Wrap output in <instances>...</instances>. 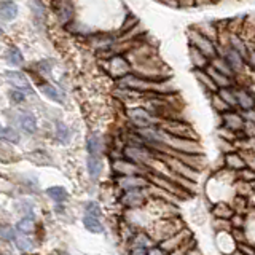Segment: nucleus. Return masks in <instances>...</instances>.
Here are the masks:
<instances>
[{
  "label": "nucleus",
  "instance_id": "f257e3e1",
  "mask_svg": "<svg viewBox=\"0 0 255 255\" xmlns=\"http://www.w3.org/2000/svg\"><path fill=\"white\" fill-rule=\"evenodd\" d=\"M159 128L167 134L175 135V137H187V139H198L196 131L193 129V126L190 123L183 122L180 118H166L161 120Z\"/></svg>",
  "mask_w": 255,
  "mask_h": 255
},
{
  "label": "nucleus",
  "instance_id": "f03ea898",
  "mask_svg": "<svg viewBox=\"0 0 255 255\" xmlns=\"http://www.w3.org/2000/svg\"><path fill=\"white\" fill-rule=\"evenodd\" d=\"M188 43H190L191 46L198 48L199 51H203L209 59H212L214 56H217V54H219L217 42H214L212 38L203 35L201 32L196 30L195 27L188 29Z\"/></svg>",
  "mask_w": 255,
  "mask_h": 255
},
{
  "label": "nucleus",
  "instance_id": "7ed1b4c3",
  "mask_svg": "<svg viewBox=\"0 0 255 255\" xmlns=\"http://www.w3.org/2000/svg\"><path fill=\"white\" fill-rule=\"evenodd\" d=\"M126 115H128V118H129V122L135 126V129H140V128H150V126H159V123H161V118L155 117L145 107L128 109Z\"/></svg>",
  "mask_w": 255,
  "mask_h": 255
},
{
  "label": "nucleus",
  "instance_id": "20e7f679",
  "mask_svg": "<svg viewBox=\"0 0 255 255\" xmlns=\"http://www.w3.org/2000/svg\"><path fill=\"white\" fill-rule=\"evenodd\" d=\"M123 153L128 159H131V161L137 163V164H150L153 161V153H151V150L142 142L126 145Z\"/></svg>",
  "mask_w": 255,
  "mask_h": 255
},
{
  "label": "nucleus",
  "instance_id": "39448f33",
  "mask_svg": "<svg viewBox=\"0 0 255 255\" xmlns=\"http://www.w3.org/2000/svg\"><path fill=\"white\" fill-rule=\"evenodd\" d=\"M217 50H219V54L223 56V58H225V61L230 64V67L233 69L236 77L239 74H243V72L246 70V67H247V59L244 58L243 54H239L231 46H219L217 45Z\"/></svg>",
  "mask_w": 255,
  "mask_h": 255
},
{
  "label": "nucleus",
  "instance_id": "423d86ee",
  "mask_svg": "<svg viewBox=\"0 0 255 255\" xmlns=\"http://www.w3.org/2000/svg\"><path fill=\"white\" fill-rule=\"evenodd\" d=\"M107 72L114 78L120 80V78H123L125 75L131 74V72H132V66H131V62L125 58V56H122V54H114V56H110V58H109Z\"/></svg>",
  "mask_w": 255,
  "mask_h": 255
},
{
  "label": "nucleus",
  "instance_id": "0eeeda50",
  "mask_svg": "<svg viewBox=\"0 0 255 255\" xmlns=\"http://www.w3.org/2000/svg\"><path fill=\"white\" fill-rule=\"evenodd\" d=\"M222 126L228 128V129L235 132H243L246 126V120L243 117L241 112H238L236 109H230L225 114H222Z\"/></svg>",
  "mask_w": 255,
  "mask_h": 255
},
{
  "label": "nucleus",
  "instance_id": "6e6552de",
  "mask_svg": "<svg viewBox=\"0 0 255 255\" xmlns=\"http://www.w3.org/2000/svg\"><path fill=\"white\" fill-rule=\"evenodd\" d=\"M117 183L122 190L128 191V190L145 188V187H148L150 180L143 177L142 174H134V175H120Z\"/></svg>",
  "mask_w": 255,
  "mask_h": 255
},
{
  "label": "nucleus",
  "instance_id": "1a4fd4ad",
  "mask_svg": "<svg viewBox=\"0 0 255 255\" xmlns=\"http://www.w3.org/2000/svg\"><path fill=\"white\" fill-rule=\"evenodd\" d=\"M188 236H190L188 231H187L185 228H182V230L177 231L175 235H172V236H169V238H166L159 247H161V249H163L164 252H172V251H175V249H179V247L185 246Z\"/></svg>",
  "mask_w": 255,
  "mask_h": 255
},
{
  "label": "nucleus",
  "instance_id": "9d476101",
  "mask_svg": "<svg viewBox=\"0 0 255 255\" xmlns=\"http://www.w3.org/2000/svg\"><path fill=\"white\" fill-rule=\"evenodd\" d=\"M235 93L238 99V109H241V110L255 109V94L251 90H247L244 86L235 85Z\"/></svg>",
  "mask_w": 255,
  "mask_h": 255
},
{
  "label": "nucleus",
  "instance_id": "9b49d317",
  "mask_svg": "<svg viewBox=\"0 0 255 255\" xmlns=\"http://www.w3.org/2000/svg\"><path fill=\"white\" fill-rule=\"evenodd\" d=\"M114 171L120 175H134V174H143L142 164H137L131 159H117L114 161Z\"/></svg>",
  "mask_w": 255,
  "mask_h": 255
},
{
  "label": "nucleus",
  "instance_id": "f8f14e48",
  "mask_svg": "<svg viewBox=\"0 0 255 255\" xmlns=\"http://www.w3.org/2000/svg\"><path fill=\"white\" fill-rule=\"evenodd\" d=\"M143 188L137 190H128L122 196V204L126 207H139L145 203V195H143Z\"/></svg>",
  "mask_w": 255,
  "mask_h": 255
},
{
  "label": "nucleus",
  "instance_id": "ddd939ff",
  "mask_svg": "<svg viewBox=\"0 0 255 255\" xmlns=\"http://www.w3.org/2000/svg\"><path fill=\"white\" fill-rule=\"evenodd\" d=\"M5 78H6L8 83L16 88V90H21V91L30 90V83H29L27 77L19 70H8L5 74Z\"/></svg>",
  "mask_w": 255,
  "mask_h": 255
},
{
  "label": "nucleus",
  "instance_id": "4468645a",
  "mask_svg": "<svg viewBox=\"0 0 255 255\" xmlns=\"http://www.w3.org/2000/svg\"><path fill=\"white\" fill-rule=\"evenodd\" d=\"M188 56H190V62L195 70H204L211 64V59L207 58L203 51H199L198 48L191 46V45L188 46Z\"/></svg>",
  "mask_w": 255,
  "mask_h": 255
},
{
  "label": "nucleus",
  "instance_id": "2eb2a0df",
  "mask_svg": "<svg viewBox=\"0 0 255 255\" xmlns=\"http://www.w3.org/2000/svg\"><path fill=\"white\" fill-rule=\"evenodd\" d=\"M204 70L211 75V78L214 80V83L217 85V88H231V86H235V83H236L233 77H228L225 74H222V72H219L217 69H214L211 64Z\"/></svg>",
  "mask_w": 255,
  "mask_h": 255
},
{
  "label": "nucleus",
  "instance_id": "dca6fc26",
  "mask_svg": "<svg viewBox=\"0 0 255 255\" xmlns=\"http://www.w3.org/2000/svg\"><path fill=\"white\" fill-rule=\"evenodd\" d=\"M223 163H225V166L228 167V169L235 171V172L241 171L243 167L247 166L244 156L241 155V151H227L225 158H223Z\"/></svg>",
  "mask_w": 255,
  "mask_h": 255
},
{
  "label": "nucleus",
  "instance_id": "f3484780",
  "mask_svg": "<svg viewBox=\"0 0 255 255\" xmlns=\"http://www.w3.org/2000/svg\"><path fill=\"white\" fill-rule=\"evenodd\" d=\"M56 13H58V18L62 24H69L74 19V6H72L69 0H61L56 5Z\"/></svg>",
  "mask_w": 255,
  "mask_h": 255
},
{
  "label": "nucleus",
  "instance_id": "a211bd4d",
  "mask_svg": "<svg viewBox=\"0 0 255 255\" xmlns=\"http://www.w3.org/2000/svg\"><path fill=\"white\" fill-rule=\"evenodd\" d=\"M195 77L198 80V83L201 85V88H203V90L207 94H212V93H217L219 91L217 85L214 83V80L211 78V75L207 74L206 70H195Z\"/></svg>",
  "mask_w": 255,
  "mask_h": 255
},
{
  "label": "nucleus",
  "instance_id": "6ab92c4d",
  "mask_svg": "<svg viewBox=\"0 0 255 255\" xmlns=\"http://www.w3.org/2000/svg\"><path fill=\"white\" fill-rule=\"evenodd\" d=\"M40 93H42L45 98H48V99L56 102V104H64V94L54 85L42 83V85H40Z\"/></svg>",
  "mask_w": 255,
  "mask_h": 255
},
{
  "label": "nucleus",
  "instance_id": "aec40b11",
  "mask_svg": "<svg viewBox=\"0 0 255 255\" xmlns=\"http://www.w3.org/2000/svg\"><path fill=\"white\" fill-rule=\"evenodd\" d=\"M19 123H21V128L26 132L29 134H34L37 131V118L35 115L32 114V112L26 110V112H22L21 117H19Z\"/></svg>",
  "mask_w": 255,
  "mask_h": 255
},
{
  "label": "nucleus",
  "instance_id": "412c9836",
  "mask_svg": "<svg viewBox=\"0 0 255 255\" xmlns=\"http://www.w3.org/2000/svg\"><path fill=\"white\" fill-rule=\"evenodd\" d=\"M86 148H88V153L90 155H94V156H99L104 150V140L99 134H91L90 137H88V142H86Z\"/></svg>",
  "mask_w": 255,
  "mask_h": 255
},
{
  "label": "nucleus",
  "instance_id": "4be33fe9",
  "mask_svg": "<svg viewBox=\"0 0 255 255\" xmlns=\"http://www.w3.org/2000/svg\"><path fill=\"white\" fill-rule=\"evenodd\" d=\"M16 16H18V5L11 0H6V2L0 3V18L5 21H13Z\"/></svg>",
  "mask_w": 255,
  "mask_h": 255
},
{
  "label": "nucleus",
  "instance_id": "5701e85b",
  "mask_svg": "<svg viewBox=\"0 0 255 255\" xmlns=\"http://www.w3.org/2000/svg\"><path fill=\"white\" fill-rule=\"evenodd\" d=\"M212 214H214V217L215 219H231L235 215V209L231 207L230 204H227V203H223V201H220V203H215L214 204V207H212Z\"/></svg>",
  "mask_w": 255,
  "mask_h": 255
},
{
  "label": "nucleus",
  "instance_id": "b1692460",
  "mask_svg": "<svg viewBox=\"0 0 255 255\" xmlns=\"http://www.w3.org/2000/svg\"><path fill=\"white\" fill-rule=\"evenodd\" d=\"M211 66H212L214 69H217L219 72H222V74H225V75H228V77H233V78L236 80V75H235L233 69L230 67V64L225 61V58H223V56H220V54L214 56V58L211 59Z\"/></svg>",
  "mask_w": 255,
  "mask_h": 255
},
{
  "label": "nucleus",
  "instance_id": "393cba45",
  "mask_svg": "<svg viewBox=\"0 0 255 255\" xmlns=\"http://www.w3.org/2000/svg\"><path fill=\"white\" fill-rule=\"evenodd\" d=\"M196 30L201 32L203 35L212 38L214 42H217V35H219V27L217 24H212V22H199L196 26H193Z\"/></svg>",
  "mask_w": 255,
  "mask_h": 255
},
{
  "label": "nucleus",
  "instance_id": "a878e982",
  "mask_svg": "<svg viewBox=\"0 0 255 255\" xmlns=\"http://www.w3.org/2000/svg\"><path fill=\"white\" fill-rule=\"evenodd\" d=\"M88 174H90L91 179H98L101 172H102V161L99 156H94V155H90L88 156Z\"/></svg>",
  "mask_w": 255,
  "mask_h": 255
},
{
  "label": "nucleus",
  "instance_id": "bb28decb",
  "mask_svg": "<svg viewBox=\"0 0 255 255\" xmlns=\"http://www.w3.org/2000/svg\"><path fill=\"white\" fill-rule=\"evenodd\" d=\"M5 58H6V62L10 64V66H13V67H21L24 64L22 53L19 51V48H16V46L8 48Z\"/></svg>",
  "mask_w": 255,
  "mask_h": 255
},
{
  "label": "nucleus",
  "instance_id": "cd10ccee",
  "mask_svg": "<svg viewBox=\"0 0 255 255\" xmlns=\"http://www.w3.org/2000/svg\"><path fill=\"white\" fill-rule=\"evenodd\" d=\"M220 98L225 101L231 109H236L238 110V99H236V93H235V86L231 88H219Z\"/></svg>",
  "mask_w": 255,
  "mask_h": 255
},
{
  "label": "nucleus",
  "instance_id": "c85d7f7f",
  "mask_svg": "<svg viewBox=\"0 0 255 255\" xmlns=\"http://www.w3.org/2000/svg\"><path fill=\"white\" fill-rule=\"evenodd\" d=\"M209 96H211V107H212L214 112H217L219 115L225 114L227 110L231 109V107L228 106V104L220 98V94H219V93H212V94H209Z\"/></svg>",
  "mask_w": 255,
  "mask_h": 255
},
{
  "label": "nucleus",
  "instance_id": "c756f323",
  "mask_svg": "<svg viewBox=\"0 0 255 255\" xmlns=\"http://www.w3.org/2000/svg\"><path fill=\"white\" fill-rule=\"evenodd\" d=\"M83 223H85L86 230H90L91 233H102V231H104V225L101 223L99 217H94V215L85 214Z\"/></svg>",
  "mask_w": 255,
  "mask_h": 255
},
{
  "label": "nucleus",
  "instance_id": "7c9ffc66",
  "mask_svg": "<svg viewBox=\"0 0 255 255\" xmlns=\"http://www.w3.org/2000/svg\"><path fill=\"white\" fill-rule=\"evenodd\" d=\"M54 134H56V139L62 143H67L70 139V129L67 128V125H64L62 122H56L54 125Z\"/></svg>",
  "mask_w": 255,
  "mask_h": 255
},
{
  "label": "nucleus",
  "instance_id": "2f4dec72",
  "mask_svg": "<svg viewBox=\"0 0 255 255\" xmlns=\"http://www.w3.org/2000/svg\"><path fill=\"white\" fill-rule=\"evenodd\" d=\"M35 230V223H34V219L32 217H26L18 222V225H16V231L21 235H29L32 231Z\"/></svg>",
  "mask_w": 255,
  "mask_h": 255
},
{
  "label": "nucleus",
  "instance_id": "473e14b6",
  "mask_svg": "<svg viewBox=\"0 0 255 255\" xmlns=\"http://www.w3.org/2000/svg\"><path fill=\"white\" fill-rule=\"evenodd\" d=\"M46 193L50 198H53L56 203H62L67 199V191L64 187H51L46 190Z\"/></svg>",
  "mask_w": 255,
  "mask_h": 255
},
{
  "label": "nucleus",
  "instance_id": "72a5a7b5",
  "mask_svg": "<svg viewBox=\"0 0 255 255\" xmlns=\"http://www.w3.org/2000/svg\"><path fill=\"white\" fill-rule=\"evenodd\" d=\"M14 244L19 251H24V252L34 249V243H32V239L27 235H21L18 238H14Z\"/></svg>",
  "mask_w": 255,
  "mask_h": 255
},
{
  "label": "nucleus",
  "instance_id": "f704fd0d",
  "mask_svg": "<svg viewBox=\"0 0 255 255\" xmlns=\"http://www.w3.org/2000/svg\"><path fill=\"white\" fill-rule=\"evenodd\" d=\"M0 139L8 140L11 143H18L19 142V132L16 129H13V128H2V131H0Z\"/></svg>",
  "mask_w": 255,
  "mask_h": 255
},
{
  "label": "nucleus",
  "instance_id": "c9c22d12",
  "mask_svg": "<svg viewBox=\"0 0 255 255\" xmlns=\"http://www.w3.org/2000/svg\"><path fill=\"white\" fill-rule=\"evenodd\" d=\"M236 177L244 182H255V169H252L251 166H246L241 171L236 172Z\"/></svg>",
  "mask_w": 255,
  "mask_h": 255
},
{
  "label": "nucleus",
  "instance_id": "e433bc0d",
  "mask_svg": "<svg viewBox=\"0 0 255 255\" xmlns=\"http://www.w3.org/2000/svg\"><path fill=\"white\" fill-rule=\"evenodd\" d=\"M212 227L217 230V231H230L233 230V227H231V222L228 219H215Z\"/></svg>",
  "mask_w": 255,
  "mask_h": 255
},
{
  "label": "nucleus",
  "instance_id": "4c0bfd02",
  "mask_svg": "<svg viewBox=\"0 0 255 255\" xmlns=\"http://www.w3.org/2000/svg\"><path fill=\"white\" fill-rule=\"evenodd\" d=\"M148 246H151V239L145 233H139L134 238V247H143V249H147Z\"/></svg>",
  "mask_w": 255,
  "mask_h": 255
},
{
  "label": "nucleus",
  "instance_id": "58836bf2",
  "mask_svg": "<svg viewBox=\"0 0 255 255\" xmlns=\"http://www.w3.org/2000/svg\"><path fill=\"white\" fill-rule=\"evenodd\" d=\"M32 13H34L35 16V19H43V16H45V10H43V3L40 2V0H34L32 2Z\"/></svg>",
  "mask_w": 255,
  "mask_h": 255
},
{
  "label": "nucleus",
  "instance_id": "ea45409f",
  "mask_svg": "<svg viewBox=\"0 0 255 255\" xmlns=\"http://www.w3.org/2000/svg\"><path fill=\"white\" fill-rule=\"evenodd\" d=\"M16 230H13L11 227H2L0 228V236H2L3 239H8V241H14L16 238Z\"/></svg>",
  "mask_w": 255,
  "mask_h": 255
},
{
  "label": "nucleus",
  "instance_id": "a19ab883",
  "mask_svg": "<svg viewBox=\"0 0 255 255\" xmlns=\"http://www.w3.org/2000/svg\"><path fill=\"white\" fill-rule=\"evenodd\" d=\"M10 99L14 104H22L24 101H26V96H24V93L21 90H13L10 93Z\"/></svg>",
  "mask_w": 255,
  "mask_h": 255
},
{
  "label": "nucleus",
  "instance_id": "79ce46f5",
  "mask_svg": "<svg viewBox=\"0 0 255 255\" xmlns=\"http://www.w3.org/2000/svg\"><path fill=\"white\" fill-rule=\"evenodd\" d=\"M238 251L243 252L244 255H255V247L254 246H249V244H247V241L239 243L238 244Z\"/></svg>",
  "mask_w": 255,
  "mask_h": 255
},
{
  "label": "nucleus",
  "instance_id": "37998d69",
  "mask_svg": "<svg viewBox=\"0 0 255 255\" xmlns=\"http://www.w3.org/2000/svg\"><path fill=\"white\" fill-rule=\"evenodd\" d=\"M244 120H246V123H249L252 126H255V109H251V110H243L241 112Z\"/></svg>",
  "mask_w": 255,
  "mask_h": 255
},
{
  "label": "nucleus",
  "instance_id": "c03bdc74",
  "mask_svg": "<svg viewBox=\"0 0 255 255\" xmlns=\"http://www.w3.org/2000/svg\"><path fill=\"white\" fill-rule=\"evenodd\" d=\"M86 214L94 215V217H101V209H99L98 203H88V206H86Z\"/></svg>",
  "mask_w": 255,
  "mask_h": 255
},
{
  "label": "nucleus",
  "instance_id": "a18cd8bd",
  "mask_svg": "<svg viewBox=\"0 0 255 255\" xmlns=\"http://www.w3.org/2000/svg\"><path fill=\"white\" fill-rule=\"evenodd\" d=\"M247 67H251L255 72V46L249 51V56H247Z\"/></svg>",
  "mask_w": 255,
  "mask_h": 255
},
{
  "label": "nucleus",
  "instance_id": "49530a36",
  "mask_svg": "<svg viewBox=\"0 0 255 255\" xmlns=\"http://www.w3.org/2000/svg\"><path fill=\"white\" fill-rule=\"evenodd\" d=\"M190 251V247H187V244L185 246H182V247H179V249H175V251H172L169 255H185L187 252Z\"/></svg>",
  "mask_w": 255,
  "mask_h": 255
},
{
  "label": "nucleus",
  "instance_id": "de8ad7c7",
  "mask_svg": "<svg viewBox=\"0 0 255 255\" xmlns=\"http://www.w3.org/2000/svg\"><path fill=\"white\" fill-rule=\"evenodd\" d=\"M147 255H166V252L161 249V247H153L147 252Z\"/></svg>",
  "mask_w": 255,
  "mask_h": 255
},
{
  "label": "nucleus",
  "instance_id": "09e8293b",
  "mask_svg": "<svg viewBox=\"0 0 255 255\" xmlns=\"http://www.w3.org/2000/svg\"><path fill=\"white\" fill-rule=\"evenodd\" d=\"M131 255H147V249H143V247H132Z\"/></svg>",
  "mask_w": 255,
  "mask_h": 255
},
{
  "label": "nucleus",
  "instance_id": "8fccbe9b",
  "mask_svg": "<svg viewBox=\"0 0 255 255\" xmlns=\"http://www.w3.org/2000/svg\"><path fill=\"white\" fill-rule=\"evenodd\" d=\"M0 35H2V29H0Z\"/></svg>",
  "mask_w": 255,
  "mask_h": 255
},
{
  "label": "nucleus",
  "instance_id": "3c124183",
  "mask_svg": "<svg viewBox=\"0 0 255 255\" xmlns=\"http://www.w3.org/2000/svg\"><path fill=\"white\" fill-rule=\"evenodd\" d=\"M0 131H2V125H0Z\"/></svg>",
  "mask_w": 255,
  "mask_h": 255
}]
</instances>
